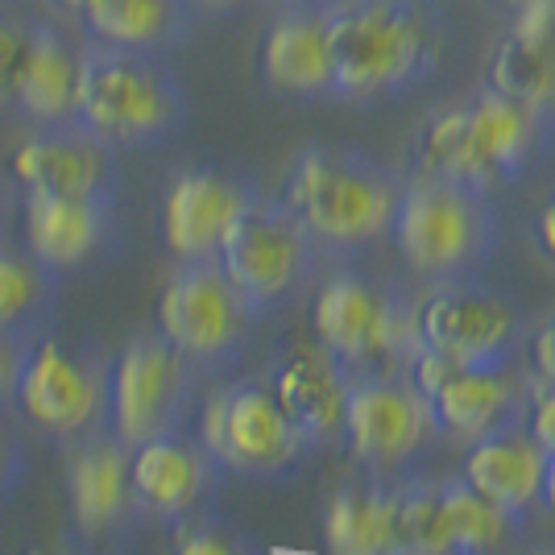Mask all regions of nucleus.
I'll list each match as a JSON object with an SVG mask.
<instances>
[{
	"label": "nucleus",
	"instance_id": "7",
	"mask_svg": "<svg viewBox=\"0 0 555 555\" xmlns=\"http://www.w3.org/2000/svg\"><path fill=\"white\" fill-rule=\"evenodd\" d=\"M411 382L418 386L436 436L452 443H481L489 436H502L527 423L531 406V382L509 361H452L431 348H418L411 361Z\"/></svg>",
	"mask_w": 555,
	"mask_h": 555
},
{
	"label": "nucleus",
	"instance_id": "9",
	"mask_svg": "<svg viewBox=\"0 0 555 555\" xmlns=\"http://www.w3.org/2000/svg\"><path fill=\"white\" fill-rule=\"evenodd\" d=\"M195 440L224 473H241L254 481H278L295 473L311 452L299 427L278 406L274 390L261 382H232L211 393L199 411Z\"/></svg>",
	"mask_w": 555,
	"mask_h": 555
},
{
	"label": "nucleus",
	"instance_id": "1",
	"mask_svg": "<svg viewBox=\"0 0 555 555\" xmlns=\"http://www.w3.org/2000/svg\"><path fill=\"white\" fill-rule=\"evenodd\" d=\"M539 133H543V116L534 108L486 88L418 125L411 145L415 179H443L473 191H493L522 175V166L531 163L539 145Z\"/></svg>",
	"mask_w": 555,
	"mask_h": 555
},
{
	"label": "nucleus",
	"instance_id": "19",
	"mask_svg": "<svg viewBox=\"0 0 555 555\" xmlns=\"http://www.w3.org/2000/svg\"><path fill=\"white\" fill-rule=\"evenodd\" d=\"M129 452L125 443L95 431L88 440L70 443L67 461V498L75 509V527L83 539L116 531L133 518V493H129Z\"/></svg>",
	"mask_w": 555,
	"mask_h": 555
},
{
	"label": "nucleus",
	"instance_id": "39",
	"mask_svg": "<svg viewBox=\"0 0 555 555\" xmlns=\"http://www.w3.org/2000/svg\"><path fill=\"white\" fill-rule=\"evenodd\" d=\"M498 9H506V13H527L534 4H543V0H493Z\"/></svg>",
	"mask_w": 555,
	"mask_h": 555
},
{
	"label": "nucleus",
	"instance_id": "21",
	"mask_svg": "<svg viewBox=\"0 0 555 555\" xmlns=\"http://www.w3.org/2000/svg\"><path fill=\"white\" fill-rule=\"evenodd\" d=\"M486 88L534 108L555 113V0L514 13L509 34L489 54Z\"/></svg>",
	"mask_w": 555,
	"mask_h": 555
},
{
	"label": "nucleus",
	"instance_id": "30",
	"mask_svg": "<svg viewBox=\"0 0 555 555\" xmlns=\"http://www.w3.org/2000/svg\"><path fill=\"white\" fill-rule=\"evenodd\" d=\"M38 336L42 332H0V411L17 406V386Z\"/></svg>",
	"mask_w": 555,
	"mask_h": 555
},
{
	"label": "nucleus",
	"instance_id": "12",
	"mask_svg": "<svg viewBox=\"0 0 555 555\" xmlns=\"http://www.w3.org/2000/svg\"><path fill=\"white\" fill-rule=\"evenodd\" d=\"M254 311L216 261H179L158 295V332L195 370H229L249 340Z\"/></svg>",
	"mask_w": 555,
	"mask_h": 555
},
{
	"label": "nucleus",
	"instance_id": "27",
	"mask_svg": "<svg viewBox=\"0 0 555 555\" xmlns=\"http://www.w3.org/2000/svg\"><path fill=\"white\" fill-rule=\"evenodd\" d=\"M59 278L25 249L0 241V332H42L54 307Z\"/></svg>",
	"mask_w": 555,
	"mask_h": 555
},
{
	"label": "nucleus",
	"instance_id": "40",
	"mask_svg": "<svg viewBox=\"0 0 555 555\" xmlns=\"http://www.w3.org/2000/svg\"><path fill=\"white\" fill-rule=\"evenodd\" d=\"M50 4H54V9H63V13H70V17H79V13H83L92 0H50Z\"/></svg>",
	"mask_w": 555,
	"mask_h": 555
},
{
	"label": "nucleus",
	"instance_id": "23",
	"mask_svg": "<svg viewBox=\"0 0 555 555\" xmlns=\"http://www.w3.org/2000/svg\"><path fill=\"white\" fill-rule=\"evenodd\" d=\"M75 100H79V50L54 25L34 22L29 54L9 108H17L34 129H50L75 120Z\"/></svg>",
	"mask_w": 555,
	"mask_h": 555
},
{
	"label": "nucleus",
	"instance_id": "37",
	"mask_svg": "<svg viewBox=\"0 0 555 555\" xmlns=\"http://www.w3.org/2000/svg\"><path fill=\"white\" fill-rule=\"evenodd\" d=\"M543 502L555 509V452H547V473H543Z\"/></svg>",
	"mask_w": 555,
	"mask_h": 555
},
{
	"label": "nucleus",
	"instance_id": "36",
	"mask_svg": "<svg viewBox=\"0 0 555 555\" xmlns=\"http://www.w3.org/2000/svg\"><path fill=\"white\" fill-rule=\"evenodd\" d=\"M9 216H13V186L0 175V241H4V229H9Z\"/></svg>",
	"mask_w": 555,
	"mask_h": 555
},
{
	"label": "nucleus",
	"instance_id": "6",
	"mask_svg": "<svg viewBox=\"0 0 555 555\" xmlns=\"http://www.w3.org/2000/svg\"><path fill=\"white\" fill-rule=\"evenodd\" d=\"M390 236L411 274L452 282L493 257L498 216L489 204V191L443 179H415L398 195Z\"/></svg>",
	"mask_w": 555,
	"mask_h": 555
},
{
	"label": "nucleus",
	"instance_id": "11",
	"mask_svg": "<svg viewBox=\"0 0 555 555\" xmlns=\"http://www.w3.org/2000/svg\"><path fill=\"white\" fill-rule=\"evenodd\" d=\"M311 261H315L311 236L278 199L274 204L254 199L241 211V220L229 229L220 254H216V266L224 270L232 291L254 311V320L270 315L299 291L311 274Z\"/></svg>",
	"mask_w": 555,
	"mask_h": 555
},
{
	"label": "nucleus",
	"instance_id": "10",
	"mask_svg": "<svg viewBox=\"0 0 555 555\" xmlns=\"http://www.w3.org/2000/svg\"><path fill=\"white\" fill-rule=\"evenodd\" d=\"M22 411L42 436L79 443L108 431V361L104 352L67 345L59 336H38L17 386Z\"/></svg>",
	"mask_w": 555,
	"mask_h": 555
},
{
	"label": "nucleus",
	"instance_id": "18",
	"mask_svg": "<svg viewBox=\"0 0 555 555\" xmlns=\"http://www.w3.org/2000/svg\"><path fill=\"white\" fill-rule=\"evenodd\" d=\"M9 179L42 195H116V150L83 125H50L13 150Z\"/></svg>",
	"mask_w": 555,
	"mask_h": 555
},
{
	"label": "nucleus",
	"instance_id": "32",
	"mask_svg": "<svg viewBox=\"0 0 555 555\" xmlns=\"http://www.w3.org/2000/svg\"><path fill=\"white\" fill-rule=\"evenodd\" d=\"M25 468H29V456L25 448L9 431H0V506L22 489L25 481Z\"/></svg>",
	"mask_w": 555,
	"mask_h": 555
},
{
	"label": "nucleus",
	"instance_id": "17",
	"mask_svg": "<svg viewBox=\"0 0 555 555\" xmlns=\"http://www.w3.org/2000/svg\"><path fill=\"white\" fill-rule=\"evenodd\" d=\"M25 254L54 278L75 274L108 254L116 236V195H42L22 191Z\"/></svg>",
	"mask_w": 555,
	"mask_h": 555
},
{
	"label": "nucleus",
	"instance_id": "2",
	"mask_svg": "<svg viewBox=\"0 0 555 555\" xmlns=\"http://www.w3.org/2000/svg\"><path fill=\"white\" fill-rule=\"evenodd\" d=\"M418 302L361 270H336L324 278L311 302V336L345 373L348 386L365 377H393L406 373L418 357Z\"/></svg>",
	"mask_w": 555,
	"mask_h": 555
},
{
	"label": "nucleus",
	"instance_id": "29",
	"mask_svg": "<svg viewBox=\"0 0 555 555\" xmlns=\"http://www.w3.org/2000/svg\"><path fill=\"white\" fill-rule=\"evenodd\" d=\"M29 38H34V22L0 9V108L13 104V88H17L25 54H29Z\"/></svg>",
	"mask_w": 555,
	"mask_h": 555
},
{
	"label": "nucleus",
	"instance_id": "35",
	"mask_svg": "<svg viewBox=\"0 0 555 555\" xmlns=\"http://www.w3.org/2000/svg\"><path fill=\"white\" fill-rule=\"evenodd\" d=\"M29 555H92V547L79 534H59L54 543H42V547H34Z\"/></svg>",
	"mask_w": 555,
	"mask_h": 555
},
{
	"label": "nucleus",
	"instance_id": "20",
	"mask_svg": "<svg viewBox=\"0 0 555 555\" xmlns=\"http://www.w3.org/2000/svg\"><path fill=\"white\" fill-rule=\"evenodd\" d=\"M543 473L547 452L531 440L527 427H514L481 443H468L461 477L522 531L531 509L543 502Z\"/></svg>",
	"mask_w": 555,
	"mask_h": 555
},
{
	"label": "nucleus",
	"instance_id": "24",
	"mask_svg": "<svg viewBox=\"0 0 555 555\" xmlns=\"http://www.w3.org/2000/svg\"><path fill=\"white\" fill-rule=\"evenodd\" d=\"M257 67L270 92L324 95L332 92V54H327L324 13H286L278 17L261 47Z\"/></svg>",
	"mask_w": 555,
	"mask_h": 555
},
{
	"label": "nucleus",
	"instance_id": "25",
	"mask_svg": "<svg viewBox=\"0 0 555 555\" xmlns=\"http://www.w3.org/2000/svg\"><path fill=\"white\" fill-rule=\"evenodd\" d=\"M75 22L83 25L92 47L158 54L183 38L186 4L183 0H92Z\"/></svg>",
	"mask_w": 555,
	"mask_h": 555
},
{
	"label": "nucleus",
	"instance_id": "26",
	"mask_svg": "<svg viewBox=\"0 0 555 555\" xmlns=\"http://www.w3.org/2000/svg\"><path fill=\"white\" fill-rule=\"evenodd\" d=\"M332 555H393V489L377 481H348L332 493L324 518Z\"/></svg>",
	"mask_w": 555,
	"mask_h": 555
},
{
	"label": "nucleus",
	"instance_id": "22",
	"mask_svg": "<svg viewBox=\"0 0 555 555\" xmlns=\"http://www.w3.org/2000/svg\"><path fill=\"white\" fill-rule=\"evenodd\" d=\"M274 398L286 411V418L299 427V436L311 448L345 440V402L348 377L327 357L320 345L295 348L274 370Z\"/></svg>",
	"mask_w": 555,
	"mask_h": 555
},
{
	"label": "nucleus",
	"instance_id": "3",
	"mask_svg": "<svg viewBox=\"0 0 555 555\" xmlns=\"http://www.w3.org/2000/svg\"><path fill=\"white\" fill-rule=\"evenodd\" d=\"M332 92L348 100L398 92L440 59L436 22L415 0H345L324 13Z\"/></svg>",
	"mask_w": 555,
	"mask_h": 555
},
{
	"label": "nucleus",
	"instance_id": "16",
	"mask_svg": "<svg viewBox=\"0 0 555 555\" xmlns=\"http://www.w3.org/2000/svg\"><path fill=\"white\" fill-rule=\"evenodd\" d=\"M257 195L236 175L211 166H186L163 191L158 232L175 261H216L229 229Z\"/></svg>",
	"mask_w": 555,
	"mask_h": 555
},
{
	"label": "nucleus",
	"instance_id": "14",
	"mask_svg": "<svg viewBox=\"0 0 555 555\" xmlns=\"http://www.w3.org/2000/svg\"><path fill=\"white\" fill-rule=\"evenodd\" d=\"M423 348L452 361H509L518 357L522 315L502 295L473 282H443L415 307Z\"/></svg>",
	"mask_w": 555,
	"mask_h": 555
},
{
	"label": "nucleus",
	"instance_id": "13",
	"mask_svg": "<svg viewBox=\"0 0 555 555\" xmlns=\"http://www.w3.org/2000/svg\"><path fill=\"white\" fill-rule=\"evenodd\" d=\"M345 440L352 456L377 477L411 464L427 448V440H436L427 402L411 382V373L365 377L348 386Z\"/></svg>",
	"mask_w": 555,
	"mask_h": 555
},
{
	"label": "nucleus",
	"instance_id": "41",
	"mask_svg": "<svg viewBox=\"0 0 555 555\" xmlns=\"http://www.w3.org/2000/svg\"><path fill=\"white\" fill-rule=\"evenodd\" d=\"M539 555H555V552H539Z\"/></svg>",
	"mask_w": 555,
	"mask_h": 555
},
{
	"label": "nucleus",
	"instance_id": "38",
	"mask_svg": "<svg viewBox=\"0 0 555 555\" xmlns=\"http://www.w3.org/2000/svg\"><path fill=\"white\" fill-rule=\"evenodd\" d=\"M186 9H204V13H220V9H232L236 0H183Z\"/></svg>",
	"mask_w": 555,
	"mask_h": 555
},
{
	"label": "nucleus",
	"instance_id": "31",
	"mask_svg": "<svg viewBox=\"0 0 555 555\" xmlns=\"http://www.w3.org/2000/svg\"><path fill=\"white\" fill-rule=\"evenodd\" d=\"M531 440L543 448V452H555V386L552 382H531V406H527V423Z\"/></svg>",
	"mask_w": 555,
	"mask_h": 555
},
{
	"label": "nucleus",
	"instance_id": "4",
	"mask_svg": "<svg viewBox=\"0 0 555 555\" xmlns=\"http://www.w3.org/2000/svg\"><path fill=\"white\" fill-rule=\"evenodd\" d=\"M398 195L402 191L390 175L357 154L302 150L286 175L278 204L299 220L311 245L352 254L373 245L377 236H390Z\"/></svg>",
	"mask_w": 555,
	"mask_h": 555
},
{
	"label": "nucleus",
	"instance_id": "28",
	"mask_svg": "<svg viewBox=\"0 0 555 555\" xmlns=\"http://www.w3.org/2000/svg\"><path fill=\"white\" fill-rule=\"evenodd\" d=\"M175 555H261L257 543L236 522L216 509H195L175 522Z\"/></svg>",
	"mask_w": 555,
	"mask_h": 555
},
{
	"label": "nucleus",
	"instance_id": "15",
	"mask_svg": "<svg viewBox=\"0 0 555 555\" xmlns=\"http://www.w3.org/2000/svg\"><path fill=\"white\" fill-rule=\"evenodd\" d=\"M224 468L204 443L183 431H166L129 452V493L133 518L145 522H183L186 514L208 509Z\"/></svg>",
	"mask_w": 555,
	"mask_h": 555
},
{
	"label": "nucleus",
	"instance_id": "5",
	"mask_svg": "<svg viewBox=\"0 0 555 555\" xmlns=\"http://www.w3.org/2000/svg\"><path fill=\"white\" fill-rule=\"evenodd\" d=\"M186 116L183 88L154 63V54L88 47L79 50L75 125L108 141L113 150H141L166 141Z\"/></svg>",
	"mask_w": 555,
	"mask_h": 555
},
{
	"label": "nucleus",
	"instance_id": "33",
	"mask_svg": "<svg viewBox=\"0 0 555 555\" xmlns=\"http://www.w3.org/2000/svg\"><path fill=\"white\" fill-rule=\"evenodd\" d=\"M531 361H534V373H539V382H552V386H555V315L543 327H539V332H534Z\"/></svg>",
	"mask_w": 555,
	"mask_h": 555
},
{
	"label": "nucleus",
	"instance_id": "34",
	"mask_svg": "<svg viewBox=\"0 0 555 555\" xmlns=\"http://www.w3.org/2000/svg\"><path fill=\"white\" fill-rule=\"evenodd\" d=\"M534 241H539L543 257L555 261V195L539 208V216H534Z\"/></svg>",
	"mask_w": 555,
	"mask_h": 555
},
{
	"label": "nucleus",
	"instance_id": "8",
	"mask_svg": "<svg viewBox=\"0 0 555 555\" xmlns=\"http://www.w3.org/2000/svg\"><path fill=\"white\" fill-rule=\"evenodd\" d=\"M199 370L163 332H138L108 361V436L138 448L166 431H183L195 415Z\"/></svg>",
	"mask_w": 555,
	"mask_h": 555
}]
</instances>
